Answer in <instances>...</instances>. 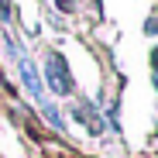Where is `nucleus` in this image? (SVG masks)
Wrapping results in <instances>:
<instances>
[{"label": "nucleus", "mask_w": 158, "mask_h": 158, "mask_svg": "<svg viewBox=\"0 0 158 158\" xmlns=\"http://www.w3.org/2000/svg\"><path fill=\"white\" fill-rule=\"evenodd\" d=\"M45 79H48V89L59 93V96H69V93L76 89V83H72V69H69V62L59 55L55 48L45 52Z\"/></svg>", "instance_id": "1"}, {"label": "nucleus", "mask_w": 158, "mask_h": 158, "mask_svg": "<svg viewBox=\"0 0 158 158\" xmlns=\"http://www.w3.org/2000/svg\"><path fill=\"white\" fill-rule=\"evenodd\" d=\"M17 72H21V86H24V89H28V93L35 96V103H41V100H45L41 76H38V69H35V62H31L28 55H21V59H17Z\"/></svg>", "instance_id": "2"}, {"label": "nucleus", "mask_w": 158, "mask_h": 158, "mask_svg": "<svg viewBox=\"0 0 158 158\" xmlns=\"http://www.w3.org/2000/svg\"><path fill=\"white\" fill-rule=\"evenodd\" d=\"M38 110H41V117H45L52 127H55V131H65V117L59 114V107H55L52 100H41V103H38Z\"/></svg>", "instance_id": "3"}, {"label": "nucleus", "mask_w": 158, "mask_h": 158, "mask_svg": "<svg viewBox=\"0 0 158 158\" xmlns=\"http://www.w3.org/2000/svg\"><path fill=\"white\" fill-rule=\"evenodd\" d=\"M76 7V0H59V10H72Z\"/></svg>", "instance_id": "4"}, {"label": "nucleus", "mask_w": 158, "mask_h": 158, "mask_svg": "<svg viewBox=\"0 0 158 158\" xmlns=\"http://www.w3.org/2000/svg\"><path fill=\"white\" fill-rule=\"evenodd\" d=\"M151 72H158V45H155V52H151Z\"/></svg>", "instance_id": "5"}]
</instances>
